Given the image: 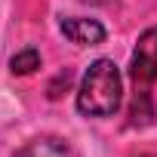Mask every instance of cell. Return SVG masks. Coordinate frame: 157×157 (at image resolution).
<instances>
[{
    "label": "cell",
    "mask_w": 157,
    "mask_h": 157,
    "mask_svg": "<svg viewBox=\"0 0 157 157\" xmlns=\"http://www.w3.org/2000/svg\"><path fill=\"white\" fill-rule=\"evenodd\" d=\"M123 102V80L111 59H99L86 68L80 90H77V111L86 117H111Z\"/></svg>",
    "instance_id": "obj_1"
},
{
    "label": "cell",
    "mask_w": 157,
    "mask_h": 157,
    "mask_svg": "<svg viewBox=\"0 0 157 157\" xmlns=\"http://www.w3.org/2000/svg\"><path fill=\"white\" fill-rule=\"evenodd\" d=\"M129 77L136 80V90H148L157 80V28H148L129 59Z\"/></svg>",
    "instance_id": "obj_2"
},
{
    "label": "cell",
    "mask_w": 157,
    "mask_h": 157,
    "mask_svg": "<svg viewBox=\"0 0 157 157\" xmlns=\"http://www.w3.org/2000/svg\"><path fill=\"white\" fill-rule=\"evenodd\" d=\"M62 34L77 43V46H96L105 40V28L96 19H65L62 22Z\"/></svg>",
    "instance_id": "obj_3"
},
{
    "label": "cell",
    "mask_w": 157,
    "mask_h": 157,
    "mask_svg": "<svg viewBox=\"0 0 157 157\" xmlns=\"http://www.w3.org/2000/svg\"><path fill=\"white\" fill-rule=\"evenodd\" d=\"M16 157H74V151H71L68 142H62L56 136H43V139L28 142Z\"/></svg>",
    "instance_id": "obj_4"
},
{
    "label": "cell",
    "mask_w": 157,
    "mask_h": 157,
    "mask_svg": "<svg viewBox=\"0 0 157 157\" xmlns=\"http://www.w3.org/2000/svg\"><path fill=\"white\" fill-rule=\"evenodd\" d=\"M40 68V52L37 49H22V52H16L13 59H10V71L13 74H34Z\"/></svg>",
    "instance_id": "obj_5"
},
{
    "label": "cell",
    "mask_w": 157,
    "mask_h": 157,
    "mask_svg": "<svg viewBox=\"0 0 157 157\" xmlns=\"http://www.w3.org/2000/svg\"><path fill=\"white\" fill-rule=\"evenodd\" d=\"M86 3H99L102 6V3H111V0H86Z\"/></svg>",
    "instance_id": "obj_6"
}]
</instances>
